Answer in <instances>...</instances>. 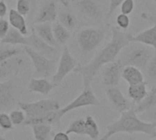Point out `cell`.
<instances>
[{"label": "cell", "mask_w": 156, "mask_h": 140, "mask_svg": "<svg viewBox=\"0 0 156 140\" xmlns=\"http://www.w3.org/2000/svg\"><path fill=\"white\" fill-rule=\"evenodd\" d=\"M132 33L113 27L112 29V39L109 43L101 49L89 63L86 65L79 64L74 69L75 72L81 75L84 88L90 86L95 76L103 66L117 59L122 50L132 42Z\"/></svg>", "instance_id": "1"}, {"label": "cell", "mask_w": 156, "mask_h": 140, "mask_svg": "<svg viewBox=\"0 0 156 140\" xmlns=\"http://www.w3.org/2000/svg\"><path fill=\"white\" fill-rule=\"evenodd\" d=\"M117 133H144L146 136L156 138V122H145L138 117L134 105L122 112L121 117L107 126V132L100 140H109Z\"/></svg>", "instance_id": "2"}, {"label": "cell", "mask_w": 156, "mask_h": 140, "mask_svg": "<svg viewBox=\"0 0 156 140\" xmlns=\"http://www.w3.org/2000/svg\"><path fill=\"white\" fill-rule=\"evenodd\" d=\"M154 54L153 48L142 43L131 42L122 50L119 60L123 66L132 65L144 71Z\"/></svg>", "instance_id": "3"}, {"label": "cell", "mask_w": 156, "mask_h": 140, "mask_svg": "<svg viewBox=\"0 0 156 140\" xmlns=\"http://www.w3.org/2000/svg\"><path fill=\"white\" fill-rule=\"evenodd\" d=\"M26 54L29 57L34 67V76L37 78H51L57 70L55 59L48 58L28 46H24Z\"/></svg>", "instance_id": "4"}, {"label": "cell", "mask_w": 156, "mask_h": 140, "mask_svg": "<svg viewBox=\"0 0 156 140\" xmlns=\"http://www.w3.org/2000/svg\"><path fill=\"white\" fill-rule=\"evenodd\" d=\"M105 36L106 32L102 28H85L79 32L77 37L79 48L82 52H90L102 43Z\"/></svg>", "instance_id": "5"}, {"label": "cell", "mask_w": 156, "mask_h": 140, "mask_svg": "<svg viewBox=\"0 0 156 140\" xmlns=\"http://www.w3.org/2000/svg\"><path fill=\"white\" fill-rule=\"evenodd\" d=\"M18 106L22 109L27 117L35 118L45 116L50 112H57L60 109L59 103L54 99H43L32 103L18 102Z\"/></svg>", "instance_id": "6"}, {"label": "cell", "mask_w": 156, "mask_h": 140, "mask_svg": "<svg viewBox=\"0 0 156 140\" xmlns=\"http://www.w3.org/2000/svg\"><path fill=\"white\" fill-rule=\"evenodd\" d=\"M99 105H100L99 100L96 97L95 94L93 93L91 87L90 86L86 87L81 92V94H79L73 101H71L69 104H68L67 105L57 111V116L58 120L60 121L65 115H67L68 113L73 110L82 107H87V106H98Z\"/></svg>", "instance_id": "7"}, {"label": "cell", "mask_w": 156, "mask_h": 140, "mask_svg": "<svg viewBox=\"0 0 156 140\" xmlns=\"http://www.w3.org/2000/svg\"><path fill=\"white\" fill-rule=\"evenodd\" d=\"M78 65H79L78 61L72 56L69 49L67 46H64L57 66V70L51 77L54 85L55 86L59 85L62 83V81L66 78V76L69 72L74 71V69Z\"/></svg>", "instance_id": "8"}, {"label": "cell", "mask_w": 156, "mask_h": 140, "mask_svg": "<svg viewBox=\"0 0 156 140\" xmlns=\"http://www.w3.org/2000/svg\"><path fill=\"white\" fill-rule=\"evenodd\" d=\"M141 17L148 22L154 23V26L144 31H141L135 36L133 35L131 41L149 46L154 49L156 53V15L144 12L141 14Z\"/></svg>", "instance_id": "9"}, {"label": "cell", "mask_w": 156, "mask_h": 140, "mask_svg": "<svg viewBox=\"0 0 156 140\" xmlns=\"http://www.w3.org/2000/svg\"><path fill=\"white\" fill-rule=\"evenodd\" d=\"M24 63L23 58L19 55L5 59L0 62V82L16 79L21 71Z\"/></svg>", "instance_id": "10"}, {"label": "cell", "mask_w": 156, "mask_h": 140, "mask_svg": "<svg viewBox=\"0 0 156 140\" xmlns=\"http://www.w3.org/2000/svg\"><path fill=\"white\" fill-rule=\"evenodd\" d=\"M103 71L101 74V82L102 84L106 87L111 86H118L120 83V80L122 77V71L123 68L121 61L115 60L105 66H103Z\"/></svg>", "instance_id": "11"}, {"label": "cell", "mask_w": 156, "mask_h": 140, "mask_svg": "<svg viewBox=\"0 0 156 140\" xmlns=\"http://www.w3.org/2000/svg\"><path fill=\"white\" fill-rule=\"evenodd\" d=\"M16 79L0 82V112H5L13 107L16 100Z\"/></svg>", "instance_id": "12"}, {"label": "cell", "mask_w": 156, "mask_h": 140, "mask_svg": "<svg viewBox=\"0 0 156 140\" xmlns=\"http://www.w3.org/2000/svg\"><path fill=\"white\" fill-rule=\"evenodd\" d=\"M105 94L108 97V100L112 107L119 113L125 112L132 107V104L128 99L123 95L122 91L117 86L106 87Z\"/></svg>", "instance_id": "13"}, {"label": "cell", "mask_w": 156, "mask_h": 140, "mask_svg": "<svg viewBox=\"0 0 156 140\" xmlns=\"http://www.w3.org/2000/svg\"><path fill=\"white\" fill-rule=\"evenodd\" d=\"M75 7L85 17L100 20L102 17V9L97 0H72Z\"/></svg>", "instance_id": "14"}, {"label": "cell", "mask_w": 156, "mask_h": 140, "mask_svg": "<svg viewBox=\"0 0 156 140\" xmlns=\"http://www.w3.org/2000/svg\"><path fill=\"white\" fill-rule=\"evenodd\" d=\"M27 46L30 47L34 50H36V51L48 57V58L53 59V57L58 53L57 48L48 44L42 39H40L37 35V33L35 32L34 28H32L29 36H27Z\"/></svg>", "instance_id": "15"}, {"label": "cell", "mask_w": 156, "mask_h": 140, "mask_svg": "<svg viewBox=\"0 0 156 140\" xmlns=\"http://www.w3.org/2000/svg\"><path fill=\"white\" fill-rule=\"evenodd\" d=\"M58 6L55 1L46 2L37 13L34 23H53L58 19Z\"/></svg>", "instance_id": "16"}, {"label": "cell", "mask_w": 156, "mask_h": 140, "mask_svg": "<svg viewBox=\"0 0 156 140\" xmlns=\"http://www.w3.org/2000/svg\"><path fill=\"white\" fill-rule=\"evenodd\" d=\"M62 8L58 10V22L67 28L69 30H73L78 23L77 17L74 13L69 8V4L66 0H62Z\"/></svg>", "instance_id": "17"}, {"label": "cell", "mask_w": 156, "mask_h": 140, "mask_svg": "<svg viewBox=\"0 0 156 140\" xmlns=\"http://www.w3.org/2000/svg\"><path fill=\"white\" fill-rule=\"evenodd\" d=\"M56 87L54 83L48 81L47 78H37L34 77L30 80L28 83V90L31 93L40 94L43 95L49 94L52 90Z\"/></svg>", "instance_id": "18"}, {"label": "cell", "mask_w": 156, "mask_h": 140, "mask_svg": "<svg viewBox=\"0 0 156 140\" xmlns=\"http://www.w3.org/2000/svg\"><path fill=\"white\" fill-rule=\"evenodd\" d=\"M7 17H8L7 20H8V23L11 26V28L18 30L24 36L28 35V28H27V21L23 15H21L16 9L11 8L8 10Z\"/></svg>", "instance_id": "19"}, {"label": "cell", "mask_w": 156, "mask_h": 140, "mask_svg": "<svg viewBox=\"0 0 156 140\" xmlns=\"http://www.w3.org/2000/svg\"><path fill=\"white\" fill-rule=\"evenodd\" d=\"M122 77L129 85L137 84L144 82V74L139 68L132 65H125L122 71Z\"/></svg>", "instance_id": "20"}, {"label": "cell", "mask_w": 156, "mask_h": 140, "mask_svg": "<svg viewBox=\"0 0 156 140\" xmlns=\"http://www.w3.org/2000/svg\"><path fill=\"white\" fill-rule=\"evenodd\" d=\"M34 30L37 33V35L42 39L45 42L48 44L58 48V44L57 43L54 35H53V30H52V25L51 23H38L35 24L34 26Z\"/></svg>", "instance_id": "21"}, {"label": "cell", "mask_w": 156, "mask_h": 140, "mask_svg": "<svg viewBox=\"0 0 156 140\" xmlns=\"http://www.w3.org/2000/svg\"><path fill=\"white\" fill-rule=\"evenodd\" d=\"M0 43L3 45H9V46H27V36L22 35L16 29L10 28L6 35L0 39Z\"/></svg>", "instance_id": "22"}, {"label": "cell", "mask_w": 156, "mask_h": 140, "mask_svg": "<svg viewBox=\"0 0 156 140\" xmlns=\"http://www.w3.org/2000/svg\"><path fill=\"white\" fill-rule=\"evenodd\" d=\"M128 96L133 101V105L140 104L146 96L147 91V82H143L141 83L129 85L128 90Z\"/></svg>", "instance_id": "23"}, {"label": "cell", "mask_w": 156, "mask_h": 140, "mask_svg": "<svg viewBox=\"0 0 156 140\" xmlns=\"http://www.w3.org/2000/svg\"><path fill=\"white\" fill-rule=\"evenodd\" d=\"M38 124H48V125H56L59 126L60 121L58 118L57 112H50L45 116H39V117H35V118H26L25 122L22 124V127H32L34 125H38Z\"/></svg>", "instance_id": "24"}, {"label": "cell", "mask_w": 156, "mask_h": 140, "mask_svg": "<svg viewBox=\"0 0 156 140\" xmlns=\"http://www.w3.org/2000/svg\"><path fill=\"white\" fill-rule=\"evenodd\" d=\"M156 106V85L153 86L150 92L147 93L145 98L134 106L137 114H143Z\"/></svg>", "instance_id": "25"}, {"label": "cell", "mask_w": 156, "mask_h": 140, "mask_svg": "<svg viewBox=\"0 0 156 140\" xmlns=\"http://www.w3.org/2000/svg\"><path fill=\"white\" fill-rule=\"evenodd\" d=\"M52 30L54 38L58 46L65 45L70 38V30H69L59 22H55L52 25Z\"/></svg>", "instance_id": "26"}, {"label": "cell", "mask_w": 156, "mask_h": 140, "mask_svg": "<svg viewBox=\"0 0 156 140\" xmlns=\"http://www.w3.org/2000/svg\"><path fill=\"white\" fill-rule=\"evenodd\" d=\"M35 140H49L52 132V126L48 124H38L30 127Z\"/></svg>", "instance_id": "27"}, {"label": "cell", "mask_w": 156, "mask_h": 140, "mask_svg": "<svg viewBox=\"0 0 156 140\" xmlns=\"http://www.w3.org/2000/svg\"><path fill=\"white\" fill-rule=\"evenodd\" d=\"M84 130H85V136L89 137L91 140H97L99 138L100 136L99 126L92 116H88L85 118Z\"/></svg>", "instance_id": "28"}, {"label": "cell", "mask_w": 156, "mask_h": 140, "mask_svg": "<svg viewBox=\"0 0 156 140\" xmlns=\"http://www.w3.org/2000/svg\"><path fill=\"white\" fill-rule=\"evenodd\" d=\"M85 119L84 118H77L73 120L69 126L68 127L66 133L67 134H75L78 136H85Z\"/></svg>", "instance_id": "29"}, {"label": "cell", "mask_w": 156, "mask_h": 140, "mask_svg": "<svg viewBox=\"0 0 156 140\" xmlns=\"http://www.w3.org/2000/svg\"><path fill=\"white\" fill-rule=\"evenodd\" d=\"M145 74L144 77L147 78V81L155 82L156 81V53L153 55L150 61L148 62L145 68Z\"/></svg>", "instance_id": "30"}, {"label": "cell", "mask_w": 156, "mask_h": 140, "mask_svg": "<svg viewBox=\"0 0 156 140\" xmlns=\"http://www.w3.org/2000/svg\"><path fill=\"white\" fill-rule=\"evenodd\" d=\"M9 116L14 126H22V124L25 122L26 117H27L25 112L22 109L11 111L9 114Z\"/></svg>", "instance_id": "31"}, {"label": "cell", "mask_w": 156, "mask_h": 140, "mask_svg": "<svg viewBox=\"0 0 156 140\" xmlns=\"http://www.w3.org/2000/svg\"><path fill=\"white\" fill-rule=\"evenodd\" d=\"M31 3L29 0H16V11L24 17L29 15L31 11Z\"/></svg>", "instance_id": "32"}, {"label": "cell", "mask_w": 156, "mask_h": 140, "mask_svg": "<svg viewBox=\"0 0 156 140\" xmlns=\"http://www.w3.org/2000/svg\"><path fill=\"white\" fill-rule=\"evenodd\" d=\"M130 24H131V19H130L129 15L120 13L117 16V17H116V25L117 26L116 27L119 28L120 29H122V30L128 29V28L130 27Z\"/></svg>", "instance_id": "33"}, {"label": "cell", "mask_w": 156, "mask_h": 140, "mask_svg": "<svg viewBox=\"0 0 156 140\" xmlns=\"http://www.w3.org/2000/svg\"><path fill=\"white\" fill-rule=\"evenodd\" d=\"M14 125L10 119L9 115L5 112H0V128L3 130H12Z\"/></svg>", "instance_id": "34"}, {"label": "cell", "mask_w": 156, "mask_h": 140, "mask_svg": "<svg viewBox=\"0 0 156 140\" xmlns=\"http://www.w3.org/2000/svg\"><path fill=\"white\" fill-rule=\"evenodd\" d=\"M20 50L18 48H3L0 49V62L6 58L19 55Z\"/></svg>", "instance_id": "35"}, {"label": "cell", "mask_w": 156, "mask_h": 140, "mask_svg": "<svg viewBox=\"0 0 156 140\" xmlns=\"http://www.w3.org/2000/svg\"><path fill=\"white\" fill-rule=\"evenodd\" d=\"M135 7V2L134 0H124L121 6V13L122 14H126V15H130L133 12Z\"/></svg>", "instance_id": "36"}, {"label": "cell", "mask_w": 156, "mask_h": 140, "mask_svg": "<svg viewBox=\"0 0 156 140\" xmlns=\"http://www.w3.org/2000/svg\"><path fill=\"white\" fill-rule=\"evenodd\" d=\"M124 0H110L109 3V10L108 13L106 15V19H110L111 17L113 15V13L115 12V10L121 6V4L123 2Z\"/></svg>", "instance_id": "37"}, {"label": "cell", "mask_w": 156, "mask_h": 140, "mask_svg": "<svg viewBox=\"0 0 156 140\" xmlns=\"http://www.w3.org/2000/svg\"><path fill=\"white\" fill-rule=\"evenodd\" d=\"M10 28V25L8 20L5 19L4 17H0V39H3Z\"/></svg>", "instance_id": "38"}, {"label": "cell", "mask_w": 156, "mask_h": 140, "mask_svg": "<svg viewBox=\"0 0 156 140\" xmlns=\"http://www.w3.org/2000/svg\"><path fill=\"white\" fill-rule=\"evenodd\" d=\"M8 13V7L5 0H0V17H5Z\"/></svg>", "instance_id": "39"}, {"label": "cell", "mask_w": 156, "mask_h": 140, "mask_svg": "<svg viewBox=\"0 0 156 140\" xmlns=\"http://www.w3.org/2000/svg\"><path fill=\"white\" fill-rule=\"evenodd\" d=\"M52 140H70V138L66 132H58L54 135Z\"/></svg>", "instance_id": "40"}, {"label": "cell", "mask_w": 156, "mask_h": 140, "mask_svg": "<svg viewBox=\"0 0 156 140\" xmlns=\"http://www.w3.org/2000/svg\"><path fill=\"white\" fill-rule=\"evenodd\" d=\"M150 110H152L151 112H150V118L151 119H153L154 120V122H156V106H154V108H152V109H150Z\"/></svg>", "instance_id": "41"}, {"label": "cell", "mask_w": 156, "mask_h": 140, "mask_svg": "<svg viewBox=\"0 0 156 140\" xmlns=\"http://www.w3.org/2000/svg\"><path fill=\"white\" fill-rule=\"evenodd\" d=\"M0 140H9V139H7V138H4V137H2V136L0 135Z\"/></svg>", "instance_id": "42"}, {"label": "cell", "mask_w": 156, "mask_h": 140, "mask_svg": "<svg viewBox=\"0 0 156 140\" xmlns=\"http://www.w3.org/2000/svg\"><path fill=\"white\" fill-rule=\"evenodd\" d=\"M154 3H155V4H156V0H154Z\"/></svg>", "instance_id": "43"}]
</instances>
